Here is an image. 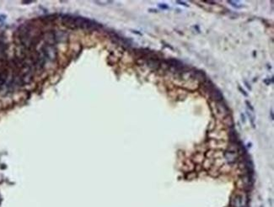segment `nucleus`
I'll return each mask as SVG.
<instances>
[{"label":"nucleus","mask_w":274,"mask_h":207,"mask_svg":"<svg viewBox=\"0 0 274 207\" xmlns=\"http://www.w3.org/2000/svg\"><path fill=\"white\" fill-rule=\"evenodd\" d=\"M47 61L55 62L57 58V51L52 44H47L41 47Z\"/></svg>","instance_id":"obj_1"},{"label":"nucleus","mask_w":274,"mask_h":207,"mask_svg":"<svg viewBox=\"0 0 274 207\" xmlns=\"http://www.w3.org/2000/svg\"><path fill=\"white\" fill-rule=\"evenodd\" d=\"M247 205V198L244 195L236 194L231 200L232 207H246Z\"/></svg>","instance_id":"obj_2"},{"label":"nucleus","mask_w":274,"mask_h":207,"mask_svg":"<svg viewBox=\"0 0 274 207\" xmlns=\"http://www.w3.org/2000/svg\"><path fill=\"white\" fill-rule=\"evenodd\" d=\"M209 94H210V97L212 100L217 101V102H220L222 100H223V95L220 93V91L218 90L217 88H214L212 90L209 92Z\"/></svg>","instance_id":"obj_3"},{"label":"nucleus","mask_w":274,"mask_h":207,"mask_svg":"<svg viewBox=\"0 0 274 207\" xmlns=\"http://www.w3.org/2000/svg\"><path fill=\"white\" fill-rule=\"evenodd\" d=\"M63 23L66 25V26L69 27V28H77L76 24H75V18L71 16H65L63 19Z\"/></svg>","instance_id":"obj_4"},{"label":"nucleus","mask_w":274,"mask_h":207,"mask_svg":"<svg viewBox=\"0 0 274 207\" xmlns=\"http://www.w3.org/2000/svg\"><path fill=\"white\" fill-rule=\"evenodd\" d=\"M9 77V72L7 70H3L0 72V88H2L5 84Z\"/></svg>","instance_id":"obj_5"},{"label":"nucleus","mask_w":274,"mask_h":207,"mask_svg":"<svg viewBox=\"0 0 274 207\" xmlns=\"http://www.w3.org/2000/svg\"><path fill=\"white\" fill-rule=\"evenodd\" d=\"M225 157H226V159L228 161H230V162H234L235 159H236V153H235V152L234 151H228L225 152Z\"/></svg>","instance_id":"obj_6"},{"label":"nucleus","mask_w":274,"mask_h":207,"mask_svg":"<svg viewBox=\"0 0 274 207\" xmlns=\"http://www.w3.org/2000/svg\"><path fill=\"white\" fill-rule=\"evenodd\" d=\"M53 35L55 40L62 41V40H64L66 39V35H65L64 32H62V31H57L56 33H53Z\"/></svg>","instance_id":"obj_7"},{"label":"nucleus","mask_w":274,"mask_h":207,"mask_svg":"<svg viewBox=\"0 0 274 207\" xmlns=\"http://www.w3.org/2000/svg\"><path fill=\"white\" fill-rule=\"evenodd\" d=\"M243 183L245 184V186H248V187H251L252 185V183H253V180H252V178H251V175H245L243 177Z\"/></svg>","instance_id":"obj_8"},{"label":"nucleus","mask_w":274,"mask_h":207,"mask_svg":"<svg viewBox=\"0 0 274 207\" xmlns=\"http://www.w3.org/2000/svg\"><path fill=\"white\" fill-rule=\"evenodd\" d=\"M217 109L219 113L228 114V109L226 108V106L222 103H220V102H218L217 103Z\"/></svg>","instance_id":"obj_9"},{"label":"nucleus","mask_w":274,"mask_h":207,"mask_svg":"<svg viewBox=\"0 0 274 207\" xmlns=\"http://www.w3.org/2000/svg\"><path fill=\"white\" fill-rule=\"evenodd\" d=\"M5 55V45L3 42L0 41V60L3 59Z\"/></svg>","instance_id":"obj_10"},{"label":"nucleus","mask_w":274,"mask_h":207,"mask_svg":"<svg viewBox=\"0 0 274 207\" xmlns=\"http://www.w3.org/2000/svg\"><path fill=\"white\" fill-rule=\"evenodd\" d=\"M229 3L232 4V6L234 7V8H237V9H241L242 8V4H239L238 2H234V1H229Z\"/></svg>","instance_id":"obj_11"},{"label":"nucleus","mask_w":274,"mask_h":207,"mask_svg":"<svg viewBox=\"0 0 274 207\" xmlns=\"http://www.w3.org/2000/svg\"><path fill=\"white\" fill-rule=\"evenodd\" d=\"M160 7L162 9H168V6H165V4H160Z\"/></svg>","instance_id":"obj_12"},{"label":"nucleus","mask_w":274,"mask_h":207,"mask_svg":"<svg viewBox=\"0 0 274 207\" xmlns=\"http://www.w3.org/2000/svg\"><path fill=\"white\" fill-rule=\"evenodd\" d=\"M246 104H247L248 107H249V108H250V109H251V110H253V108H252V107H251V104H249V102H248V101H246Z\"/></svg>","instance_id":"obj_13"},{"label":"nucleus","mask_w":274,"mask_h":207,"mask_svg":"<svg viewBox=\"0 0 274 207\" xmlns=\"http://www.w3.org/2000/svg\"><path fill=\"white\" fill-rule=\"evenodd\" d=\"M240 90H241V92H242V94H244V95H245V96H247V94H245V91H244V90H242V89H241V88H240Z\"/></svg>","instance_id":"obj_14"},{"label":"nucleus","mask_w":274,"mask_h":207,"mask_svg":"<svg viewBox=\"0 0 274 207\" xmlns=\"http://www.w3.org/2000/svg\"><path fill=\"white\" fill-rule=\"evenodd\" d=\"M178 3H181V4H184L185 6H188L187 4H186V3H182V2H178Z\"/></svg>","instance_id":"obj_15"}]
</instances>
